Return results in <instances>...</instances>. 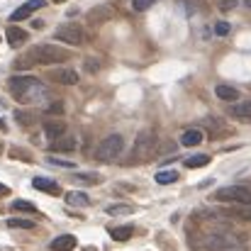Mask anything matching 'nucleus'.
Wrapping results in <instances>:
<instances>
[{"mask_svg": "<svg viewBox=\"0 0 251 251\" xmlns=\"http://www.w3.org/2000/svg\"><path fill=\"white\" fill-rule=\"evenodd\" d=\"M239 237L229 227H207L200 237H190V247L195 251H234L239 247Z\"/></svg>", "mask_w": 251, "mask_h": 251, "instance_id": "nucleus-1", "label": "nucleus"}, {"mask_svg": "<svg viewBox=\"0 0 251 251\" xmlns=\"http://www.w3.org/2000/svg\"><path fill=\"white\" fill-rule=\"evenodd\" d=\"M7 88H10V95L17 102H25V105H39L49 95L47 85L34 76H12L7 81Z\"/></svg>", "mask_w": 251, "mask_h": 251, "instance_id": "nucleus-2", "label": "nucleus"}, {"mask_svg": "<svg viewBox=\"0 0 251 251\" xmlns=\"http://www.w3.org/2000/svg\"><path fill=\"white\" fill-rule=\"evenodd\" d=\"M66 59H69V51H66V49H61V47H56V44H37V47H32L29 54L22 56L15 66H17V69H29L32 64H47V66H51V64H61V61H66Z\"/></svg>", "mask_w": 251, "mask_h": 251, "instance_id": "nucleus-3", "label": "nucleus"}, {"mask_svg": "<svg viewBox=\"0 0 251 251\" xmlns=\"http://www.w3.org/2000/svg\"><path fill=\"white\" fill-rule=\"evenodd\" d=\"M122 151H125V137L115 132V134H107V137L100 142V147H98V159H100V161H115V159L122 156Z\"/></svg>", "mask_w": 251, "mask_h": 251, "instance_id": "nucleus-4", "label": "nucleus"}, {"mask_svg": "<svg viewBox=\"0 0 251 251\" xmlns=\"http://www.w3.org/2000/svg\"><path fill=\"white\" fill-rule=\"evenodd\" d=\"M215 200L232 202V205H249L251 207V188L247 185H227L215 193Z\"/></svg>", "mask_w": 251, "mask_h": 251, "instance_id": "nucleus-5", "label": "nucleus"}, {"mask_svg": "<svg viewBox=\"0 0 251 251\" xmlns=\"http://www.w3.org/2000/svg\"><path fill=\"white\" fill-rule=\"evenodd\" d=\"M154 147H156V132H151V129L139 132V134H137V142H134V149H132V159H134V161L149 159V156L154 154Z\"/></svg>", "mask_w": 251, "mask_h": 251, "instance_id": "nucleus-6", "label": "nucleus"}, {"mask_svg": "<svg viewBox=\"0 0 251 251\" xmlns=\"http://www.w3.org/2000/svg\"><path fill=\"white\" fill-rule=\"evenodd\" d=\"M54 37H56L59 42H64V44H71V47H81V44L85 42L83 27H81V25H76V22H66V25L56 27Z\"/></svg>", "mask_w": 251, "mask_h": 251, "instance_id": "nucleus-7", "label": "nucleus"}, {"mask_svg": "<svg viewBox=\"0 0 251 251\" xmlns=\"http://www.w3.org/2000/svg\"><path fill=\"white\" fill-rule=\"evenodd\" d=\"M44 5H47L44 0H29V2H25V5H20V7H17V10H15L12 15H10V20H12V22H20V20H27V17H32V15H34L37 10H42Z\"/></svg>", "mask_w": 251, "mask_h": 251, "instance_id": "nucleus-8", "label": "nucleus"}, {"mask_svg": "<svg viewBox=\"0 0 251 251\" xmlns=\"http://www.w3.org/2000/svg\"><path fill=\"white\" fill-rule=\"evenodd\" d=\"M229 115L234 120H242V122H251V100H242V102H234L229 107Z\"/></svg>", "mask_w": 251, "mask_h": 251, "instance_id": "nucleus-9", "label": "nucleus"}, {"mask_svg": "<svg viewBox=\"0 0 251 251\" xmlns=\"http://www.w3.org/2000/svg\"><path fill=\"white\" fill-rule=\"evenodd\" d=\"M32 185H34L37 190H42V193H49V195H59V193H61L59 183L51 180V178H42V176H37V178L32 180Z\"/></svg>", "mask_w": 251, "mask_h": 251, "instance_id": "nucleus-10", "label": "nucleus"}, {"mask_svg": "<svg viewBox=\"0 0 251 251\" xmlns=\"http://www.w3.org/2000/svg\"><path fill=\"white\" fill-rule=\"evenodd\" d=\"M51 78L61 85H76L78 83V74H76L74 69H59V71L51 74Z\"/></svg>", "mask_w": 251, "mask_h": 251, "instance_id": "nucleus-11", "label": "nucleus"}, {"mask_svg": "<svg viewBox=\"0 0 251 251\" xmlns=\"http://www.w3.org/2000/svg\"><path fill=\"white\" fill-rule=\"evenodd\" d=\"M76 237L74 234H61V237H56L54 242H51V249L54 251H74L76 249Z\"/></svg>", "mask_w": 251, "mask_h": 251, "instance_id": "nucleus-12", "label": "nucleus"}, {"mask_svg": "<svg viewBox=\"0 0 251 251\" xmlns=\"http://www.w3.org/2000/svg\"><path fill=\"white\" fill-rule=\"evenodd\" d=\"M215 95L220 98V100H225V102H237L239 100V90L234 88V85H217L215 88Z\"/></svg>", "mask_w": 251, "mask_h": 251, "instance_id": "nucleus-13", "label": "nucleus"}, {"mask_svg": "<svg viewBox=\"0 0 251 251\" xmlns=\"http://www.w3.org/2000/svg\"><path fill=\"white\" fill-rule=\"evenodd\" d=\"M5 37H7L10 47H20V44H25V42H27V37H29V34H27L25 29H20V27H7Z\"/></svg>", "mask_w": 251, "mask_h": 251, "instance_id": "nucleus-14", "label": "nucleus"}, {"mask_svg": "<svg viewBox=\"0 0 251 251\" xmlns=\"http://www.w3.org/2000/svg\"><path fill=\"white\" fill-rule=\"evenodd\" d=\"M44 134H47L49 139H59V137H64V134H66V125H64V120H59V122H44Z\"/></svg>", "mask_w": 251, "mask_h": 251, "instance_id": "nucleus-15", "label": "nucleus"}, {"mask_svg": "<svg viewBox=\"0 0 251 251\" xmlns=\"http://www.w3.org/2000/svg\"><path fill=\"white\" fill-rule=\"evenodd\" d=\"M202 139H205V134H202L200 129H185V132L180 134V144H183V147H198Z\"/></svg>", "mask_w": 251, "mask_h": 251, "instance_id": "nucleus-16", "label": "nucleus"}, {"mask_svg": "<svg viewBox=\"0 0 251 251\" xmlns=\"http://www.w3.org/2000/svg\"><path fill=\"white\" fill-rule=\"evenodd\" d=\"M66 202L74 205V207H85L90 202V198L85 195L83 190H71V193H66Z\"/></svg>", "mask_w": 251, "mask_h": 251, "instance_id": "nucleus-17", "label": "nucleus"}, {"mask_svg": "<svg viewBox=\"0 0 251 251\" xmlns=\"http://www.w3.org/2000/svg\"><path fill=\"white\" fill-rule=\"evenodd\" d=\"M132 234H134V227H129V225H125V227H112V229H110V237H112L115 242H127Z\"/></svg>", "mask_w": 251, "mask_h": 251, "instance_id": "nucleus-18", "label": "nucleus"}, {"mask_svg": "<svg viewBox=\"0 0 251 251\" xmlns=\"http://www.w3.org/2000/svg\"><path fill=\"white\" fill-rule=\"evenodd\" d=\"M210 164V156L207 154H195V156H188L185 159V166L188 168H202Z\"/></svg>", "mask_w": 251, "mask_h": 251, "instance_id": "nucleus-19", "label": "nucleus"}, {"mask_svg": "<svg viewBox=\"0 0 251 251\" xmlns=\"http://www.w3.org/2000/svg\"><path fill=\"white\" fill-rule=\"evenodd\" d=\"M176 180H178V171H159L156 173L159 185H168V183H176Z\"/></svg>", "mask_w": 251, "mask_h": 251, "instance_id": "nucleus-20", "label": "nucleus"}, {"mask_svg": "<svg viewBox=\"0 0 251 251\" xmlns=\"http://www.w3.org/2000/svg\"><path fill=\"white\" fill-rule=\"evenodd\" d=\"M7 227H12V229H34V222L20 220V217H10L7 220Z\"/></svg>", "mask_w": 251, "mask_h": 251, "instance_id": "nucleus-21", "label": "nucleus"}, {"mask_svg": "<svg viewBox=\"0 0 251 251\" xmlns=\"http://www.w3.org/2000/svg\"><path fill=\"white\" fill-rule=\"evenodd\" d=\"M229 215H232V217H237V220L251 222V207H249V205H239L237 210H229Z\"/></svg>", "mask_w": 251, "mask_h": 251, "instance_id": "nucleus-22", "label": "nucleus"}, {"mask_svg": "<svg viewBox=\"0 0 251 251\" xmlns=\"http://www.w3.org/2000/svg\"><path fill=\"white\" fill-rule=\"evenodd\" d=\"M12 210H17V212H37L34 202H29V200H15L12 202Z\"/></svg>", "mask_w": 251, "mask_h": 251, "instance_id": "nucleus-23", "label": "nucleus"}, {"mask_svg": "<svg viewBox=\"0 0 251 251\" xmlns=\"http://www.w3.org/2000/svg\"><path fill=\"white\" fill-rule=\"evenodd\" d=\"M54 149H59V151H71V149H76V139L69 137V139H64V142H56Z\"/></svg>", "mask_w": 251, "mask_h": 251, "instance_id": "nucleus-24", "label": "nucleus"}, {"mask_svg": "<svg viewBox=\"0 0 251 251\" xmlns=\"http://www.w3.org/2000/svg\"><path fill=\"white\" fill-rule=\"evenodd\" d=\"M129 212H132L129 205H110V207H107V215H112V217H115V215H129Z\"/></svg>", "mask_w": 251, "mask_h": 251, "instance_id": "nucleus-25", "label": "nucleus"}, {"mask_svg": "<svg viewBox=\"0 0 251 251\" xmlns=\"http://www.w3.org/2000/svg\"><path fill=\"white\" fill-rule=\"evenodd\" d=\"M154 2H156V0H132V7H134L137 12H144V10H149Z\"/></svg>", "mask_w": 251, "mask_h": 251, "instance_id": "nucleus-26", "label": "nucleus"}, {"mask_svg": "<svg viewBox=\"0 0 251 251\" xmlns=\"http://www.w3.org/2000/svg\"><path fill=\"white\" fill-rule=\"evenodd\" d=\"M215 34H217V37H227V34H229V25H227V22H217V25H215Z\"/></svg>", "mask_w": 251, "mask_h": 251, "instance_id": "nucleus-27", "label": "nucleus"}, {"mask_svg": "<svg viewBox=\"0 0 251 251\" xmlns=\"http://www.w3.org/2000/svg\"><path fill=\"white\" fill-rule=\"evenodd\" d=\"M74 180H81V183H98V176H88V173H76Z\"/></svg>", "mask_w": 251, "mask_h": 251, "instance_id": "nucleus-28", "label": "nucleus"}, {"mask_svg": "<svg viewBox=\"0 0 251 251\" xmlns=\"http://www.w3.org/2000/svg\"><path fill=\"white\" fill-rule=\"evenodd\" d=\"M54 166H64V168H74V161H64V159H49Z\"/></svg>", "mask_w": 251, "mask_h": 251, "instance_id": "nucleus-29", "label": "nucleus"}, {"mask_svg": "<svg viewBox=\"0 0 251 251\" xmlns=\"http://www.w3.org/2000/svg\"><path fill=\"white\" fill-rule=\"evenodd\" d=\"M237 2L239 0H220V7L222 10H232V7H237Z\"/></svg>", "mask_w": 251, "mask_h": 251, "instance_id": "nucleus-30", "label": "nucleus"}, {"mask_svg": "<svg viewBox=\"0 0 251 251\" xmlns=\"http://www.w3.org/2000/svg\"><path fill=\"white\" fill-rule=\"evenodd\" d=\"M49 112H51V115H59V112H64V102H54V105H49Z\"/></svg>", "mask_w": 251, "mask_h": 251, "instance_id": "nucleus-31", "label": "nucleus"}, {"mask_svg": "<svg viewBox=\"0 0 251 251\" xmlns=\"http://www.w3.org/2000/svg\"><path fill=\"white\" fill-rule=\"evenodd\" d=\"M15 117H17V122H20V125H29V122H32V117H29V115H25V112H17Z\"/></svg>", "mask_w": 251, "mask_h": 251, "instance_id": "nucleus-32", "label": "nucleus"}, {"mask_svg": "<svg viewBox=\"0 0 251 251\" xmlns=\"http://www.w3.org/2000/svg\"><path fill=\"white\" fill-rule=\"evenodd\" d=\"M7 193H10V188H7V185H2V183H0V195H7Z\"/></svg>", "mask_w": 251, "mask_h": 251, "instance_id": "nucleus-33", "label": "nucleus"}, {"mask_svg": "<svg viewBox=\"0 0 251 251\" xmlns=\"http://www.w3.org/2000/svg\"><path fill=\"white\" fill-rule=\"evenodd\" d=\"M247 7H251V0H247Z\"/></svg>", "mask_w": 251, "mask_h": 251, "instance_id": "nucleus-34", "label": "nucleus"}, {"mask_svg": "<svg viewBox=\"0 0 251 251\" xmlns=\"http://www.w3.org/2000/svg\"><path fill=\"white\" fill-rule=\"evenodd\" d=\"M59 2H64V0H59Z\"/></svg>", "mask_w": 251, "mask_h": 251, "instance_id": "nucleus-35", "label": "nucleus"}]
</instances>
